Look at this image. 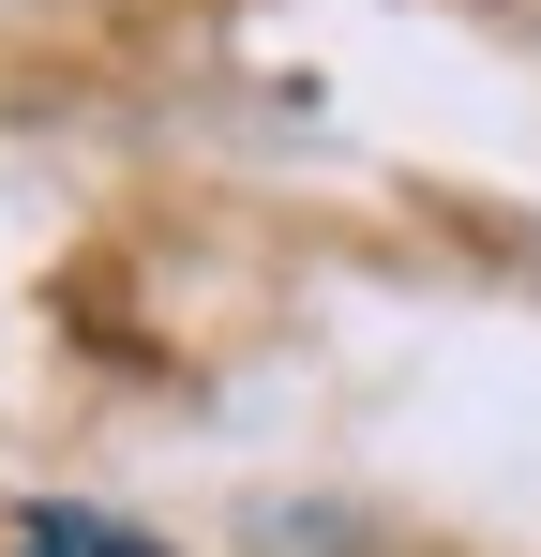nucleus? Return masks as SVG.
Instances as JSON below:
<instances>
[{
	"label": "nucleus",
	"instance_id": "f257e3e1",
	"mask_svg": "<svg viewBox=\"0 0 541 557\" xmlns=\"http://www.w3.org/2000/svg\"><path fill=\"white\" fill-rule=\"evenodd\" d=\"M0 557H166V543L151 528H105V512H15Z\"/></svg>",
	"mask_w": 541,
	"mask_h": 557
}]
</instances>
